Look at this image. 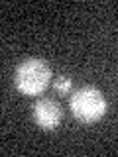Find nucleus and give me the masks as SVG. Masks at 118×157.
<instances>
[{
	"instance_id": "20e7f679",
	"label": "nucleus",
	"mask_w": 118,
	"mask_h": 157,
	"mask_svg": "<svg viewBox=\"0 0 118 157\" xmlns=\"http://www.w3.org/2000/svg\"><path fill=\"white\" fill-rule=\"evenodd\" d=\"M71 85H73L71 77H59L57 81L53 82L55 90H59V92H69V88H71Z\"/></svg>"
},
{
	"instance_id": "f257e3e1",
	"label": "nucleus",
	"mask_w": 118,
	"mask_h": 157,
	"mask_svg": "<svg viewBox=\"0 0 118 157\" xmlns=\"http://www.w3.org/2000/svg\"><path fill=\"white\" fill-rule=\"evenodd\" d=\"M49 82H51V67L47 65L45 59H24L22 63H18L16 71H14V85L22 94H41Z\"/></svg>"
},
{
	"instance_id": "7ed1b4c3",
	"label": "nucleus",
	"mask_w": 118,
	"mask_h": 157,
	"mask_svg": "<svg viewBox=\"0 0 118 157\" xmlns=\"http://www.w3.org/2000/svg\"><path fill=\"white\" fill-rule=\"evenodd\" d=\"M32 118L41 130L53 132L61 124L63 112H61V106H59L53 98H39L32 108Z\"/></svg>"
},
{
	"instance_id": "f03ea898",
	"label": "nucleus",
	"mask_w": 118,
	"mask_h": 157,
	"mask_svg": "<svg viewBox=\"0 0 118 157\" xmlns=\"http://www.w3.org/2000/svg\"><path fill=\"white\" fill-rule=\"evenodd\" d=\"M71 110L81 122H96L106 112V98L96 86H83L71 96Z\"/></svg>"
}]
</instances>
